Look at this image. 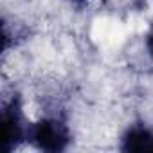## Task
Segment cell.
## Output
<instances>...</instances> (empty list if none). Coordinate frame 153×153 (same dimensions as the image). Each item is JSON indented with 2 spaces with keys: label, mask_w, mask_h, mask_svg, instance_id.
Instances as JSON below:
<instances>
[{
  "label": "cell",
  "mask_w": 153,
  "mask_h": 153,
  "mask_svg": "<svg viewBox=\"0 0 153 153\" xmlns=\"http://www.w3.org/2000/svg\"><path fill=\"white\" fill-rule=\"evenodd\" d=\"M27 140L45 151H63L70 140V133L63 121L45 117L27 126Z\"/></svg>",
  "instance_id": "6da1fadb"
},
{
  "label": "cell",
  "mask_w": 153,
  "mask_h": 153,
  "mask_svg": "<svg viewBox=\"0 0 153 153\" xmlns=\"http://www.w3.org/2000/svg\"><path fill=\"white\" fill-rule=\"evenodd\" d=\"M72 2H85V0H72Z\"/></svg>",
  "instance_id": "5b68a950"
},
{
  "label": "cell",
  "mask_w": 153,
  "mask_h": 153,
  "mask_svg": "<svg viewBox=\"0 0 153 153\" xmlns=\"http://www.w3.org/2000/svg\"><path fill=\"white\" fill-rule=\"evenodd\" d=\"M2 137L6 149L11 151L16 148L24 139H27V128L24 124V115H22V106L18 97L11 99L9 103L4 105L2 110Z\"/></svg>",
  "instance_id": "7a4b0ae2"
},
{
  "label": "cell",
  "mask_w": 153,
  "mask_h": 153,
  "mask_svg": "<svg viewBox=\"0 0 153 153\" xmlns=\"http://www.w3.org/2000/svg\"><path fill=\"white\" fill-rule=\"evenodd\" d=\"M146 49H148V52L153 56V29L149 31V34H148V38H146Z\"/></svg>",
  "instance_id": "277c9868"
},
{
  "label": "cell",
  "mask_w": 153,
  "mask_h": 153,
  "mask_svg": "<svg viewBox=\"0 0 153 153\" xmlns=\"http://www.w3.org/2000/svg\"><path fill=\"white\" fill-rule=\"evenodd\" d=\"M124 151H153V133L142 126L130 128L123 137Z\"/></svg>",
  "instance_id": "3957f363"
}]
</instances>
